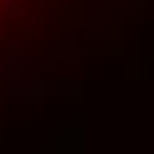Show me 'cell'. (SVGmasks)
<instances>
[{"mask_svg":"<svg viewBox=\"0 0 154 154\" xmlns=\"http://www.w3.org/2000/svg\"><path fill=\"white\" fill-rule=\"evenodd\" d=\"M5 5H10V0H0V15H5Z\"/></svg>","mask_w":154,"mask_h":154,"instance_id":"obj_1","label":"cell"}]
</instances>
